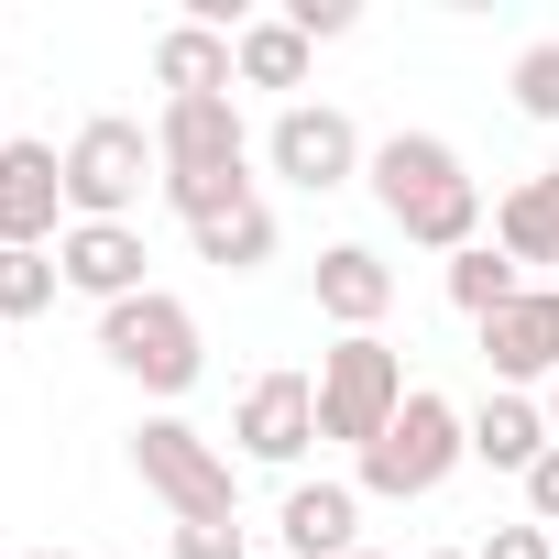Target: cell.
<instances>
[{"label": "cell", "instance_id": "6da1fadb", "mask_svg": "<svg viewBox=\"0 0 559 559\" xmlns=\"http://www.w3.org/2000/svg\"><path fill=\"white\" fill-rule=\"evenodd\" d=\"M362 176H373L384 219H395L417 252H472V241H483V187H472V165H461L439 132H384Z\"/></svg>", "mask_w": 559, "mask_h": 559}, {"label": "cell", "instance_id": "7a4b0ae2", "mask_svg": "<svg viewBox=\"0 0 559 559\" xmlns=\"http://www.w3.org/2000/svg\"><path fill=\"white\" fill-rule=\"evenodd\" d=\"M461 461H472V417H461L450 395H428V384H417V395L395 406V428L362 450V493H384V504H417V493H439Z\"/></svg>", "mask_w": 559, "mask_h": 559}, {"label": "cell", "instance_id": "3957f363", "mask_svg": "<svg viewBox=\"0 0 559 559\" xmlns=\"http://www.w3.org/2000/svg\"><path fill=\"white\" fill-rule=\"evenodd\" d=\"M99 352H110L132 384H154V395H187V384H198V362H209L198 308H187V297H165V286H143V297L99 308Z\"/></svg>", "mask_w": 559, "mask_h": 559}, {"label": "cell", "instance_id": "277c9868", "mask_svg": "<svg viewBox=\"0 0 559 559\" xmlns=\"http://www.w3.org/2000/svg\"><path fill=\"white\" fill-rule=\"evenodd\" d=\"M132 472L176 504V526H241V483H230V461L187 417H143L132 428Z\"/></svg>", "mask_w": 559, "mask_h": 559}, {"label": "cell", "instance_id": "5b68a950", "mask_svg": "<svg viewBox=\"0 0 559 559\" xmlns=\"http://www.w3.org/2000/svg\"><path fill=\"white\" fill-rule=\"evenodd\" d=\"M417 384H406V362L362 330V341H341V352H319V439H341V450H373L384 428H395V406H406Z\"/></svg>", "mask_w": 559, "mask_h": 559}, {"label": "cell", "instance_id": "8992f818", "mask_svg": "<svg viewBox=\"0 0 559 559\" xmlns=\"http://www.w3.org/2000/svg\"><path fill=\"white\" fill-rule=\"evenodd\" d=\"M143 187H165V154L143 121H88L67 143V219H132Z\"/></svg>", "mask_w": 559, "mask_h": 559}, {"label": "cell", "instance_id": "52a82bcc", "mask_svg": "<svg viewBox=\"0 0 559 559\" xmlns=\"http://www.w3.org/2000/svg\"><path fill=\"white\" fill-rule=\"evenodd\" d=\"M263 165L286 176V187H308V198H330V187H352L373 154H362L352 110H330V99H286V110H274V132H263Z\"/></svg>", "mask_w": 559, "mask_h": 559}, {"label": "cell", "instance_id": "ba28073f", "mask_svg": "<svg viewBox=\"0 0 559 559\" xmlns=\"http://www.w3.org/2000/svg\"><path fill=\"white\" fill-rule=\"evenodd\" d=\"M67 241V154L56 143H0V252H45Z\"/></svg>", "mask_w": 559, "mask_h": 559}, {"label": "cell", "instance_id": "9c48e42d", "mask_svg": "<svg viewBox=\"0 0 559 559\" xmlns=\"http://www.w3.org/2000/svg\"><path fill=\"white\" fill-rule=\"evenodd\" d=\"M56 274H67L78 297L121 308V297H143V230H132V219H67V241H56Z\"/></svg>", "mask_w": 559, "mask_h": 559}, {"label": "cell", "instance_id": "30bf717a", "mask_svg": "<svg viewBox=\"0 0 559 559\" xmlns=\"http://www.w3.org/2000/svg\"><path fill=\"white\" fill-rule=\"evenodd\" d=\"M230 439H241L252 461H297V450L319 439V384H308V373H263V384L241 395Z\"/></svg>", "mask_w": 559, "mask_h": 559}, {"label": "cell", "instance_id": "8fae6325", "mask_svg": "<svg viewBox=\"0 0 559 559\" xmlns=\"http://www.w3.org/2000/svg\"><path fill=\"white\" fill-rule=\"evenodd\" d=\"M154 154H165V176H230L241 165V110L230 99H165Z\"/></svg>", "mask_w": 559, "mask_h": 559}, {"label": "cell", "instance_id": "7c38bea8", "mask_svg": "<svg viewBox=\"0 0 559 559\" xmlns=\"http://www.w3.org/2000/svg\"><path fill=\"white\" fill-rule=\"evenodd\" d=\"M483 362H493L504 384H559V297L526 286L504 319H483Z\"/></svg>", "mask_w": 559, "mask_h": 559}, {"label": "cell", "instance_id": "4fadbf2b", "mask_svg": "<svg viewBox=\"0 0 559 559\" xmlns=\"http://www.w3.org/2000/svg\"><path fill=\"white\" fill-rule=\"evenodd\" d=\"M384 308H395V263L373 241H330L319 252V319H341V341H362Z\"/></svg>", "mask_w": 559, "mask_h": 559}, {"label": "cell", "instance_id": "5bb4252c", "mask_svg": "<svg viewBox=\"0 0 559 559\" xmlns=\"http://www.w3.org/2000/svg\"><path fill=\"white\" fill-rule=\"evenodd\" d=\"M274 526H286V559H352L362 548V493L352 483H297Z\"/></svg>", "mask_w": 559, "mask_h": 559}, {"label": "cell", "instance_id": "9a60e30c", "mask_svg": "<svg viewBox=\"0 0 559 559\" xmlns=\"http://www.w3.org/2000/svg\"><path fill=\"white\" fill-rule=\"evenodd\" d=\"M154 78H165V99H230V88H241V56H230V34H209V23H165V34H154Z\"/></svg>", "mask_w": 559, "mask_h": 559}, {"label": "cell", "instance_id": "2e32d148", "mask_svg": "<svg viewBox=\"0 0 559 559\" xmlns=\"http://www.w3.org/2000/svg\"><path fill=\"white\" fill-rule=\"evenodd\" d=\"M548 450H559V439H548V406H526V395H483V417H472V461H483V472H515V483H526Z\"/></svg>", "mask_w": 559, "mask_h": 559}, {"label": "cell", "instance_id": "e0dca14e", "mask_svg": "<svg viewBox=\"0 0 559 559\" xmlns=\"http://www.w3.org/2000/svg\"><path fill=\"white\" fill-rule=\"evenodd\" d=\"M493 252L526 274V263H559V187L548 176H526V187H504V209H493Z\"/></svg>", "mask_w": 559, "mask_h": 559}, {"label": "cell", "instance_id": "ac0fdd59", "mask_svg": "<svg viewBox=\"0 0 559 559\" xmlns=\"http://www.w3.org/2000/svg\"><path fill=\"white\" fill-rule=\"evenodd\" d=\"M515 297H526V274H515V263H504L493 241H472V252H450V308H461V319H504Z\"/></svg>", "mask_w": 559, "mask_h": 559}, {"label": "cell", "instance_id": "d6986e66", "mask_svg": "<svg viewBox=\"0 0 559 559\" xmlns=\"http://www.w3.org/2000/svg\"><path fill=\"white\" fill-rule=\"evenodd\" d=\"M230 56H241V88H308V34L297 23H241Z\"/></svg>", "mask_w": 559, "mask_h": 559}, {"label": "cell", "instance_id": "ffe728a7", "mask_svg": "<svg viewBox=\"0 0 559 559\" xmlns=\"http://www.w3.org/2000/svg\"><path fill=\"white\" fill-rule=\"evenodd\" d=\"M198 241V263H219V274H252L263 252H274V209L252 198V209H230V219H209V230H187Z\"/></svg>", "mask_w": 559, "mask_h": 559}, {"label": "cell", "instance_id": "44dd1931", "mask_svg": "<svg viewBox=\"0 0 559 559\" xmlns=\"http://www.w3.org/2000/svg\"><path fill=\"white\" fill-rule=\"evenodd\" d=\"M56 252H0V319H45L56 308Z\"/></svg>", "mask_w": 559, "mask_h": 559}, {"label": "cell", "instance_id": "7402d4cb", "mask_svg": "<svg viewBox=\"0 0 559 559\" xmlns=\"http://www.w3.org/2000/svg\"><path fill=\"white\" fill-rule=\"evenodd\" d=\"M515 110L526 121H559V45H526L515 56Z\"/></svg>", "mask_w": 559, "mask_h": 559}, {"label": "cell", "instance_id": "603a6c76", "mask_svg": "<svg viewBox=\"0 0 559 559\" xmlns=\"http://www.w3.org/2000/svg\"><path fill=\"white\" fill-rule=\"evenodd\" d=\"M286 23H297L308 45H330V34H352L362 12H352V0H297V12H286Z\"/></svg>", "mask_w": 559, "mask_h": 559}, {"label": "cell", "instance_id": "cb8c5ba5", "mask_svg": "<svg viewBox=\"0 0 559 559\" xmlns=\"http://www.w3.org/2000/svg\"><path fill=\"white\" fill-rule=\"evenodd\" d=\"M176 559H252L241 526H176Z\"/></svg>", "mask_w": 559, "mask_h": 559}, {"label": "cell", "instance_id": "d4e9b609", "mask_svg": "<svg viewBox=\"0 0 559 559\" xmlns=\"http://www.w3.org/2000/svg\"><path fill=\"white\" fill-rule=\"evenodd\" d=\"M483 559H559V537L526 515V526H493V548H483Z\"/></svg>", "mask_w": 559, "mask_h": 559}, {"label": "cell", "instance_id": "484cf974", "mask_svg": "<svg viewBox=\"0 0 559 559\" xmlns=\"http://www.w3.org/2000/svg\"><path fill=\"white\" fill-rule=\"evenodd\" d=\"M526 515H537V526H548V537H559V450H548V461H537V472H526Z\"/></svg>", "mask_w": 559, "mask_h": 559}, {"label": "cell", "instance_id": "4316f807", "mask_svg": "<svg viewBox=\"0 0 559 559\" xmlns=\"http://www.w3.org/2000/svg\"><path fill=\"white\" fill-rule=\"evenodd\" d=\"M548 439H559V384H548Z\"/></svg>", "mask_w": 559, "mask_h": 559}, {"label": "cell", "instance_id": "83f0119b", "mask_svg": "<svg viewBox=\"0 0 559 559\" xmlns=\"http://www.w3.org/2000/svg\"><path fill=\"white\" fill-rule=\"evenodd\" d=\"M34 559H78V548H34Z\"/></svg>", "mask_w": 559, "mask_h": 559}, {"label": "cell", "instance_id": "f1b7e54d", "mask_svg": "<svg viewBox=\"0 0 559 559\" xmlns=\"http://www.w3.org/2000/svg\"><path fill=\"white\" fill-rule=\"evenodd\" d=\"M352 559H384V548H352Z\"/></svg>", "mask_w": 559, "mask_h": 559}, {"label": "cell", "instance_id": "f546056e", "mask_svg": "<svg viewBox=\"0 0 559 559\" xmlns=\"http://www.w3.org/2000/svg\"><path fill=\"white\" fill-rule=\"evenodd\" d=\"M548 187H559V165H548Z\"/></svg>", "mask_w": 559, "mask_h": 559}, {"label": "cell", "instance_id": "4dcf8cb0", "mask_svg": "<svg viewBox=\"0 0 559 559\" xmlns=\"http://www.w3.org/2000/svg\"><path fill=\"white\" fill-rule=\"evenodd\" d=\"M439 559H461V548H439Z\"/></svg>", "mask_w": 559, "mask_h": 559}, {"label": "cell", "instance_id": "1f68e13d", "mask_svg": "<svg viewBox=\"0 0 559 559\" xmlns=\"http://www.w3.org/2000/svg\"><path fill=\"white\" fill-rule=\"evenodd\" d=\"M0 143H12V132H0Z\"/></svg>", "mask_w": 559, "mask_h": 559}, {"label": "cell", "instance_id": "d6a6232c", "mask_svg": "<svg viewBox=\"0 0 559 559\" xmlns=\"http://www.w3.org/2000/svg\"><path fill=\"white\" fill-rule=\"evenodd\" d=\"M0 559H12V548H0Z\"/></svg>", "mask_w": 559, "mask_h": 559}]
</instances>
